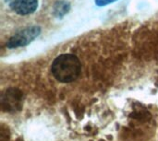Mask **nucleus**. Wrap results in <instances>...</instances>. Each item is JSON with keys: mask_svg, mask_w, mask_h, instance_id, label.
I'll return each mask as SVG.
<instances>
[{"mask_svg": "<svg viewBox=\"0 0 158 141\" xmlns=\"http://www.w3.org/2000/svg\"><path fill=\"white\" fill-rule=\"evenodd\" d=\"M115 1H117V0H95V4L98 6H106L108 4L113 3Z\"/></svg>", "mask_w": 158, "mask_h": 141, "instance_id": "obj_4", "label": "nucleus"}, {"mask_svg": "<svg viewBox=\"0 0 158 141\" xmlns=\"http://www.w3.org/2000/svg\"><path fill=\"white\" fill-rule=\"evenodd\" d=\"M9 8L22 16L32 14L38 7V0H6Z\"/></svg>", "mask_w": 158, "mask_h": 141, "instance_id": "obj_3", "label": "nucleus"}, {"mask_svg": "<svg viewBox=\"0 0 158 141\" xmlns=\"http://www.w3.org/2000/svg\"><path fill=\"white\" fill-rule=\"evenodd\" d=\"M40 32H41V29L39 27L34 26V27L26 28L16 33L9 39L7 42V47L17 48V47L25 46L30 42H31L35 38H37Z\"/></svg>", "mask_w": 158, "mask_h": 141, "instance_id": "obj_2", "label": "nucleus"}, {"mask_svg": "<svg viewBox=\"0 0 158 141\" xmlns=\"http://www.w3.org/2000/svg\"><path fill=\"white\" fill-rule=\"evenodd\" d=\"M81 62L71 54H64L57 56L52 63L51 71L53 76L60 82L69 83L78 79L81 73Z\"/></svg>", "mask_w": 158, "mask_h": 141, "instance_id": "obj_1", "label": "nucleus"}]
</instances>
